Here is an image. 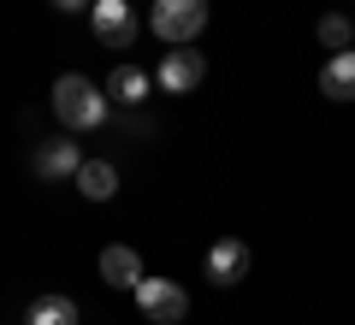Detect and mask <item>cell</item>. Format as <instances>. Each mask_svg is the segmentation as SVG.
I'll return each instance as SVG.
<instances>
[{"mask_svg":"<svg viewBox=\"0 0 355 325\" xmlns=\"http://www.w3.org/2000/svg\"><path fill=\"white\" fill-rule=\"evenodd\" d=\"M24 325H77V301H71V296H60V290H48V296L30 301Z\"/></svg>","mask_w":355,"mask_h":325,"instance_id":"obj_11","label":"cell"},{"mask_svg":"<svg viewBox=\"0 0 355 325\" xmlns=\"http://www.w3.org/2000/svg\"><path fill=\"white\" fill-rule=\"evenodd\" d=\"M107 100H119V107H142V100H148V77H142L137 65H119V71L107 77Z\"/></svg>","mask_w":355,"mask_h":325,"instance_id":"obj_12","label":"cell"},{"mask_svg":"<svg viewBox=\"0 0 355 325\" xmlns=\"http://www.w3.org/2000/svg\"><path fill=\"white\" fill-rule=\"evenodd\" d=\"M77 166H83V148H77L71 137H48V142H36V154H30V172L48 177V184L77 177Z\"/></svg>","mask_w":355,"mask_h":325,"instance_id":"obj_7","label":"cell"},{"mask_svg":"<svg viewBox=\"0 0 355 325\" xmlns=\"http://www.w3.org/2000/svg\"><path fill=\"white\" fill-rule=\"evenodd\" d=\"M349 36H355V30H349V18H343V12H326V18H320V42H326L331 53L349 48Z\"/></svg>","mask_w":355,"mask_h":325,"instance_id":"obj_13","label":"cell"},{"mask_svg":"<svg viewBox=\"0 0 355 325\" xmlns=\"http://www.w3.org/2000/svg\"><path fill=\"white\" fill-rule=\"evenodd\" d=\"M53 118H60L65 130H95L107 118V95L89 83L83 71H65L60 83H53Z\"/></svg>","mask_w":355,"mask_h":325,"instance_id":"obj_1","label":"cell"},{"mask_svg":"<svg viewBox=\"0 0 355 325\" xmlns=\"http://www.w3.org/2000/svg\"><path fill=\"white\" fill-rule=\"evenodd\" d=\"M202 71H207L202 53H196L190 42H178V48H166V53H160V71H154V77H160L166 95H190V89L202 83Z\"/></svg>","mask_w":355,"mask_h":325,"instance_id":"obj_5","label":"cell"},{"mask_svg":"<svg viewBox=\"0 0 355 325\" xmlns=\"http://www.w3.org/2000/svg\"><path fill=\"white\" fill-rule=\"evenodd\" d=\"M207 284H219V290H231V284H243L249 278V243L243 237H219L214 249H207Z\"/></svg>","mask_w":355,"mask_h":325,"instance_id":"obj_6","label":"cell"},{"mask_svg":"<svg viewBox=\"0 0 355 325\" xmlns=\"http://www.w3.org/2000/svg\"><path fill=\"white\" fill-rule=\"evenodd\" d=\"M60 12H83V6H95V0H53Z\"/></svg>","mask_w":355,"mask_h":325,"instance_id":"obj_14","label":"cell"},{"mask_svg":"<svg viewBox=\"0 0 355 325\" xmlns=\"http://www.w3.org/2000/svg\"><path fill=\"white\" fill-rule=\"evenodd\" d=\"M148 30L166 42V48H178V42H196V36L207 30V0H154Z\"/></svg>","mask_w":355,"mask_h":325,"instance_id":"obj_2","label":"cell"},{"mask_svg":"<svg viewBox=\"0 0 355 325\" xmlns=\"http://www.w3.org/2000/svg\"><path fill=\"white\" fill-rule=\"evenodd\" d=\"M101 278L113 290H137L142 284V254L130 249V243H107L101 249Z\"/></svg>","mask_w":355,"mask_h":325,"instance_id":"obj_8","label":"cell"},{"mask_svg":"<svg viewBox=\"0 0 355 325\" xmlns=\"http://www.w3.org/2000/svg\"><path fill=\"white\" fill-rule=\"evenodd\" d=\"M71 184L83 189V201H113V189H119V172H113L107 160H83Z\"/></svg>","mask_w":355,"mask_h":325,"instance_id":"obj_10","label":"cell"},{"mask_svg":"<svg viewBox=\"0 0 355 325\" xmlns=\"http://www.w3.org/2000/svg\"><path fill=\"white\" fill-rule=\"evenodd\" d=\"M89 30L101 48H130L137 42V12H130V0H95L89 6Z\"/></svg>","mask_w":355,"mask_h":325,"instance_id":"obj_4","label":"cell"},{"mask_svg":"<svg viewBox=\"0 0 355 325\" xmlns=\"http://www.w3.org/2000/svg\"><path fill=\"white\" fill-rule=\"evenodd\" d=\"M137 308H142V319H154V325H178L184 313H190V296L172 284V278H142L137 290Z\"/></svg>","mask_w":355,"mask_h":325,"instance_id":"obj_3","label":"cell"},{"mask_svg":"<svg viewBox=\"0 0 355 325\" xmlns=\"http://www.w3.org/2000/svg\"><path fill=\"white\" fill-rule=\"evenodd\" d=\"M320 95H331V100H355V48H338L326 65H320Z\"/></svg>","mask_w":355,"mask_h":325,"instance_id":"obj_9","label":"cell"}]
</instances>
